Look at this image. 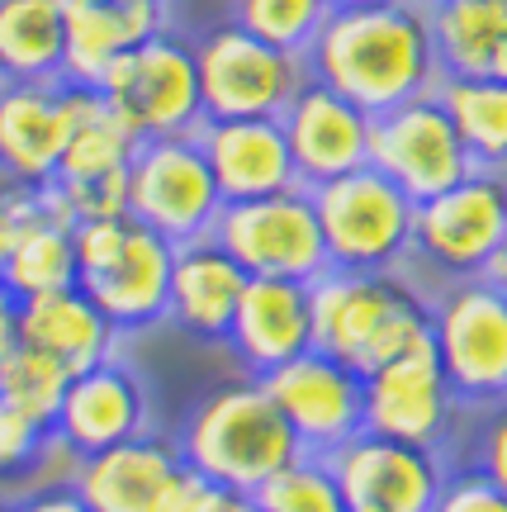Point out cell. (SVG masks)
I'll return each mask as SVG.
<instances>
[{
	"instance_id": "1",
	"label": "cell",
	"mask_w": 507,
	"mask_h": 512,
	"mask_svg": "<svg viewBox=\"0 0 507 512\" xmlns=\"http://www.w3.org/2000/svg\"><path fill=\"white\" fill-rule=\"evenodd\" d=\"M308 76L365 114H389L441 86V57L427 0H389L332 10L308 48Z\"/></svg>"
},
{
	"instance_id": "2",
	"label": "cell",
	"mask_w": 507,
	"mask_h": 512,
	"mask_svg": "<svg viewBox=\"0 0 507 512\" xmlns=\"http://www.w3.org/2000/svg\"><path fill=\"white\" fill-rule=\"evenodd\" d=\"M313 347L361 375L432 347V290L413 271H323L313 280Z\"/></svg>"
},
{
	"instance_id": "3",
	"label": "cell",
	"mask_w": 507,
	"mask_h": 512,
	"mask_svg": "<svg viewBox=\"0 0 507 512\" xmlns=\"http://www.w3.org/2000/svg\"><path fill=\"white\" fill-rule=\"evenodd\" d=\"M176 451L185 470L214 479L228 494H256L275 470L304 456L285 413L275 408L256 375H237L204 389L176 427Z\"/></svg>"
},
{
	"instance_id": "4",
	"label": "cell",
	"mask_w": 507,
	"mask_h": 512,
	"mask_svg": "<svg viewBox=\"0 0 507 512\" xmlns=\"http://www.w3.org/2000/svg\"><path fill=\"white\" fill-rule=\"evenodd\" d=\"M171 261L176 242L152 233L133 214L76 223V285L124 337L166 323Z\"/></svg>"
},
{
	"instance_id": "5",
	"label": "cell",
	"mask_w": 507,
	"mask_h": 512,
	"mask_svg": "<svg viewBox=\"0 0 507 512\" xmlns=\"http://www.w3.org/2000/svg\"><path fill=\"white\" fill-rule=\"evenodd\" d=\"M507 242V171H474L460 185L417 204L413 261L408 271L432 275L436 285L489 275Z\"/></svg>"
},
{
	"instance_id": "6",
	"label": "cell",
	"mask_w": 507,
	"mask_h": 512,
	"mask_svg": "<svg viewBox=\"0 0 507 512\" xmlns=\"http://www.w3.org/2000/svg\"><path fill=\"white\" fill-rule=\"evenodd\" d=\"M327 261L337 271H408L417 200L375 166L313 190Z\"/></svg>"
},
{
	"instance_id": "7",
	"label": "cell",
	"mask_w": 507,
	"mask_h": 512,
	"mask_svg": "<svg viewBox=\"0 0 507 512\" xmlns=\"http://www.w3.org/2000/svg\"><path fill=\"white\" fill-rule=\"evenodd\" d=\"M95 91L109 100L133 138H185L204 124V95H200V62H195V38L181 29H162L157 38L138 43L124 53Z\"/></svg>"
},
{
	"instance_id": "8",
	"label": "cell",
	"mask_w": 507,
	"mask_h": 512,
	"mask_svg": "<svg viewBox=\"0 0 507 512\" xmlns=\"http://www.w3.org/2000/svg\"><path fill=\"white\" fill-rule=\"evenodd\" d=\"M432 347L470 413L507 403V294L489 275L432 290Z\"/></svg>"
},
{
	"instance_id": "9",
	"label": "cell",
	"mask_w": 507,
	"mask_h": 512,
	"mask_svg": "<svg viewBox=\"0 0 507 512\" xmlns=\"http://www.w3.org/2000/svg\"><path fill=\"white\" fill-rule=\"evenodd\" d=\"M195 62L204 119H280L313 81L304 53H285L233 19H218L195 34Z\"/></svg>"
},
{
	"instance_id": "10",
	"label": "cell",
	"mask_w": 507,
	"mask_h": 512,
	"mask_svg": "<svg viewBox=\"0 0 507 512\" xmlns=\"http://www.w3.org/2000/svg\"><path fill=\"white\" fill-rule=\"evenodd\" d=\"M128 214L176 247L214 233L223 214V190L195 133L138 143L128 162Z\"/></svg>"
},
{
	"instance_id": "11",
	"label": "cell",
	"mask_w": 507,
	"mask_h": 512,
	"mask_svg": "<svg viewBox=\"0 0 507 512\" xmlns=\"http://www.w3.org/2000/svg\"><path fill=\"white\" fill-rule=\"evenodd\" d=\"M214 238L237 256V266L247 275L313 285L323 271H332L318 204H313V190H304V185L266 195V200L223 204Z\"/></svg>"
},
{
	"instance_id": "12",
	"label": "cell",
	"mask_w": 507,
	"mask_h": 512,
	"mask_svg": "<svg viewBox=\"0 0 507 512\" xmlns=\"http://www.w3.org/2000/svg\"><path fill=\"white\" fill-rule=\"evenodd\" d=\"M465 422H470V408L455 399L436 347L399 356L365 375V432L455 456Z\"/></svg>"
},
{
	"instance_id": "13",
	"label": "cell",
	"mask_w": 507,
	"mask_h": 512,
	"mask_svg": "<svg viewBox=\"0 0 507 512\" xmlns=\"http://www.w3.org/2000/svg\"><path fill=\"white\" fill-rule=\"evenodd\" d=\"M370 166L384 171L417 204L479 171L465 138L455 133L446 105L436 100V91L417 95V100H408V105H399V110H389V114H375V128H370Z\"/></svg>"
},
{
	"instance_id": "14",
	"label": "cell",
	"mask_w": 507,
	"mask_h": 512,
	"mask_svg": "<svg viewBox=\"0 0 507 512\" xmlns=\"http://www.w3.org/2000/svg\"><path fill=\"white\" fill-rule=\"evenodd\" d=\"M261 384L308 456H332L365 432V375L327 351H304Z\"/></svg>"
},
{
	"instance_id": "15",
	"label": "cell",
	"mask_w": 507,
	"mask_h": 512,
	"mask_svg": "<svg viewBox=\"0 0 507 512\" xmlns=\"http://www.w3.org/2000/svg\"><path fill=\"white\" fill-rule=\"evenodd\" d=\"M327 460L337 470L346 512H432L455 465L446 451L408 446L380 432L351 437Z\"/></svg>"
},
{
	"instance_id": "16",
	"label": "cell",
	"mask_w": 507,
	"mask_h": 512,
	"mask_svg": "<svg viewBox=\"0 0 507 512\" xmlns=\"http://www.w3.org/2000/svg\"><path fill=\"white\" fill-rule=\"evenodd\" d=\"M147 432H157L152 427V389L119 356L72 375L62 413L53 422V437L72 451V460L109 451L119 441L147 437Z\"/></svg>"
},
{
	"instance_id": "17",
	"label": "cell",
	"mask_w": 507,
	"mask_h": 512,
	"mask_svg": "<svg viewBox=\"0 0 507 512\" xmlns=\"http://www.w3.org/2000/svg\"><path fill=\"white\" fill-rule=\"evenodd\" d=\"M280 124H285L294 171H299L304 190H318V185L337 181V176H351V171L370 166L375 114H365L361 105H351L346 95H337L323 81H308L304 91L285 105Z\"/></svg>"
},
{
	"instance_id": "18",
	"label": "cell",
	"mask_w": 507,
	"mask_h": 512,
	"mask_svg": "<svg viewBox=\"0 0 507 512\" xmlns=\"http://www.w3.org/2000/svg\"><path fill=\"white\" fill-rule=\"evenodd\" d=\"M72 133L67 81H10L0 91V181L38 185L57 181Z\"/></svg>"
},
{
	"instance_id": "19",
	"label": "cell",
	"mask_w": 507,
	"mask_h": 512,
	"mask_svg": "<svg viewBox=\"0 0 507 512\" xmlns=\"http://www.w3.org/2000/svg\"><path fill=\"white\" fill-rule=\"evenodd\" d=\"M223 347L233 351L237 366L256 380L280 370L294 356L313 351V285L252 275Z\"/></svg>"
},
{
	"instance_id": "20",
	"label": "cell",
	"mask_w": 507,
	"mask_h": 512,
	"mask_svg": "<svg viewBox=\"0 0 507 512\" xmlns=\"http://www.w3.org/2000/svg\"><path fill=\"white\" fill-rule=\"evenodd\" d=\"M181 470L185 460L176 451V437L147 432L95 456H76L67 484L91 503V512H157Z\"/></svg>"
},
{
	"instance_id": "21",
	"label": "cell",
	"mask_w": 507,
	"mask_h": 512,
	"mask_svg": "<svg viewBox=\"0 0 507 512\" xmlns=\"http://www.w3.org/2000/svg\"><path fill=\"white\" fill-rule=\"evenodd\" d=\"M195 138L209 157L223 204L266 200V195L299 185L290 138H285L280 119H204Z\"/></svg>"
},
{
	"instance_id": "22",
	"label": "cell",
	"mask_w": 507,
	"mask_h": 512,
	"mask_svg": "<svg viewBox=\"0 0 507 512\" xmlns=\"http://www.w3.org/2000/svg\"><path fill=\"white\" fill-rule=\"evenodd\" d=\"M252 275L237 266V256L209 233V238L181 242L171 261V299L166 323L181 328L195 342H228V328L237 318L242 290Z\"/></svg>"
},
{
	"instance_id": "23",
	"label": "cell",
	"mask_w": 507,
	"mask_h": 512,
	"mask_svg": "<svg viewBox=\"0 0 507 512\" xmlns=\"http://www.w3.org/2000/svg\"><path fill=\"white\" fill-rule=\"evenodd\" d=\"M171 29V0H67V72L72 86H100V76L138 43Z\"/></svg>"
},
{
	"instance_id": "24",
	"label": "cell",
	"mask_w": 507,
	"mask_h": 512,
	"mask_svg": "<svg viewBox=\"0 0 507 512\" xmlns=\"http://www.w3.org/2000/svg\"><path fill=\"white\" fill-rule=\"evenodd\" d=\"M119 337L124 332L95 309L91 294L81 290V285L19 299V342L43 351V356H53V361H62L72 375L100 366L109 356H119Z\"/></svg>"
},
{
	"instance_id": "25",
	"label": "cell",
	"mask_w": 507,
	"mask_h": 512,
	"mask_svg": "<svg viewBox=\"0 0 507 512\" xmlns=\"http://www.w3.org/2000/svg\"><path fill=\"white\" fill-rule=\"evenodd\" d=\"M67 285H76V223L57 185L48 181L34 190V209L19 223L0 290L10 299H34V294L67 290Z\"/></svg>"
},
{
	"instance_id": "26",
	"label": "cell",
	"mask_w": 507,
	"mask_h": 512,
	"mask_svg": "<svg viewBox=\"0 0 507 512\" xmlns=\"http://www.w3.org/2000/svg\"><path fill=\"white\" fill-rule=\"evenodd\" d=\"M432 38L446 76L507 81V0H432Z\"/></svg>"
},
{
	"instance_id": "27",
	"label": "cell",
	"mask_w": 507,
	"mask_h": 512,
	"mask_svg": "<svg viewBox=\"0 0 507 512\" xmlns=\"http://www.w3.org/2000/svg\"><path fill=\"white\" fill-rule=\"evenodd\" d=\"M0 67L10 81H62L67 0H0Z\"/></svg>"
},
{
	"instance_id": "28",
	"label": "cell",
	"mask_w": 507,
	"mask_h": 512,
	"mask_svg": "<svg viewBox=\"0 0 507 512\" xmlns=\"http://www.w3.org/2000/svg\"><path fill=\"white\" fill-rule=\"evenodd\" d=\"M72 133H67V152H62V171L57 181H81V176H114L128 171L138 138L133 128L109 110V100L95 86H72Z\"/></svg>"
},
{
	"instance_id": "29",
	"label": "cell",
	"mask_w": 507,
	"mask_h": 512,
	"mask_svg": "<svg viewBox=\"0 0 507 512\" xmlns=\"http://www.w3.org/2000/svg\"><path fill=\"white\" fill-rule=\"evenodd\" d=\"M436 100L465 138L479 171H507V81L498 76H441Z\"/></svg>"
},
{
	"instance_id": "30",
	"label": "cell",
	"mask_w": 507,
	"mask_h": 512,
	"mask_svg": "<svg viewBox=\"0 0 507 512\" xmlns=\"http://www.w3.org/2000/svg\"><path fill=\"white\" fill-rule=\"evenodd\" d=\"M67 384H72V370L62 366V361H53V356H43V351L24 347V342L0 366V399L10 403V408H19L24 418L43 422V427L57 422L62 399H67Z\"/></svg>"
},
{
	"instance_id": "31",
	"label": "cell",
	"mask_w": 507,
	"mask_h": 512,
	"mask_svg": "<svg viewBox=\"0 0 507 512\" xmlns=\"http://www.w3.org/2000/svg\"><path fill=\"white\" fill-rule=\"evenodd\" d=\"M327 0H228V19L285 53H308L327 24Z\"/></svg>"
},
{
	"instance_id": "32",
	"label": "cell",
	"mask_w": 507,
	"mask_h": 512,
	"mask_svg": "<svg viewBox=\"0 0 507 512\" xmlns=\"http://www.w3.org/2000/svg\"><path fill=\"white\" fill-rule=\"evenodd\" d=\"M252 498L266 512H346V498H342L332 460L308 456V451L294 456L285 470H275Z\"/></svg>"
},
{
	"instance_id": "33",
	"label": "cell",
	"mask_w": 507,
	"mask_h": 512,
	"mask_svg": "<svg viewBox=\"0 0 507 512\" xmlns=\"http://www.w3.org/2000/svg\"><path fill=\"white\" fill-rule=\"evenodd\" d=\"M451 460L484 470L493 484H503L507 489V403L484 408V413H470L465 437H460V446H455Z\"/></svg>"
},
{
	"instance_id": "34",
	"label": "cell",
	"mask_w": 507,
	"mask_h": 512,
	"mask_svg": "<svg viewBox=\"0 0 507 512\" xmlns=\"http://www.w3.org/2000/svg\"><path fill=\"white\" fill-rule=\"evenodd\" d=\"M72 223H100L128 214V171L114 176H81V181H53Z\"/></svg>"
},
{
	"instance_id": "35",
	"label": "cell",
	"mask_w": 507,
	"mask_h": 512,
	"mask_svg": "<svg viewBox=\"0 0 507 512\" xmlns=\"http://www.w3.org/2000/svg\"><path fill=\"white\" fill-rule=\"evenodd\" d=\"M53 451H57L53 427L24 418L19 408H10L0 399V475H24L43 456H53Z\"/></svg>"
},
{
	"instance_id": "36",
	"label": "cell",
	"mask_w": 507,
	"mask_h": 512,
	"mask_svg": "<svg viewBox=\"0 0 507 512\" xmlns=\"http://www.w3.org/2000/svg\"><path fill=\"white\" fill-rule=\"evenodd\" d=\"M432 512H507V489L503 484H493L484 470H474V465H460V460H455Z\"/></svg>"
},
{
	"instance_id": "37",
	"label": "cell",
	"mask_w": 507,
	"mask_h": 512,
	"mask_svg": "<svg viewBox=\"0 0 507 512\" xmlns=\"http://www.w3.org/2000/svg\"><path fill=\"white\" fill-rule=\"evenodd\" d=\"M233 494L228 489H218L214 479L195 475V470H181L176 484L166 489V498L157 503V512H228Z\"/></svg>"
},
{
	"instance_id": "38",
	"label": "cell",
	"mask_w": 507,
	"mask_h": 512,
	"mask_svg": "<svg viewBox=\"0 0 507 512\" xmlns=\"http://www.w3.org/2000/svg\"><path fill=\"white\" fill-rule=\"evenodd\" d=\"M29 209H34V190H29V185H5L0 181V275H5L15 233H19V223L29 219Z\"/></svg>"
},
{
	"instance_id": "39",
	"label": "cell",
	"mask_w": 507,
	"mask_h": 512,
	"mask_svg": "<svg viewBox=\"0 0 507 512\" xmlns=\"http://www.w3.org/2000/svg\"><path fill=\"white\" fill-rule=\"evenodd\" d=\"M15 512H91V503L76 494L72 484H48V489H34L29 498H19Z\"/></svg>"
},
{
	"instance_id": "40",
	"label": "cell",
	"mask_w": 507,
	"mask_h": 512,
	"mask_svg": "<svg viewBox=\"0 0 507 512\" xmlns=\"http://www.w3.org/2000/svg\"><path fill=\"white\" fill-rule=\"evenodd\" d=\"M15 347H19V299L0 290V366L15 356Z\"/></svg>"
},
{
	"instance_id": "41",
	"label": "cell",
	"mask_w": 507,
	"mask_h": 512,
	"mask_svg": "<svg viewBox=\"0 0 507 512\" xmlns=\"http://www.w3.org/2000/svg\"><path fill=\"white\" fill-rule=\"evenodd\" d=\"M489 280L498 285V290L507 294V242H503V252L493 256V266H489Z\"/></svg>"
},
{
	"instance_id": "42",
	"label": "cell",
	"mask_w": 507,
	"mask_h": 512,
	"mask_svg": "<svg viewBox=\"0 0 507 512\" xmlns=\"http://www.w3.org/2000/svg\"><path fill=\"white\" fill-rule=\"evenodd\" d=\"M228 512H266L261 503H256L252 494H233V503H228Z\"/></svg>"
},
{
	"instance_id": "43",
	"label": "cell",
	"mask_w": 507,
	"mask_h": 512,
	"mask_svg": "<svg viewBox=\"0 0 507 512\" xmlns=\"http://www.w3.org/2000/svg\"><path fill=\"white\" fill-rule=\"evenodd\" d=\"M332 10H361V5H389V0H327Z\"/></svg>"
},
{
	"instance_id": "44",
	"label": "cell",
	"mask_w": 507,
	"mask_h": 512,
	"mask_svg": "<svg viewBox=\"0 0 507 512\" xmlns=\"http://www.w3.org/2000/svg\"><path fill=\"white\" fill-rule=\"evenodd\" d=\"M5 86H10V76H5V67H0V91H5Z\"/></svg>"
},
{
	"instance_id": "45",
	"label": "cell",
	"mask_w": 507,
	"mask_h": 512,
	"mask_svg": "<svg viewBox=\"0 0 507 512\" xmlns=\"http://www.w3.org/2000/svg\"><path fill=\"white\" fill-rule=\"evenodd\" d=\"M0 512H15V508H0Z\"/></svg>"
},
{
	"instance_id": "46",
	"label": "cell",
	"mask_w": 507,
	"mask_h": 512,
	"mask_svg": "<svg viewBox=\"0 0 507 512\" xmlns=\"http://www.w3.org/2000/svg\"><path fill=\"white\" fill-rule=\"evenodd\" d=\"M427 5H432V0H427Z\"/></svg>"
}]
</instances>
